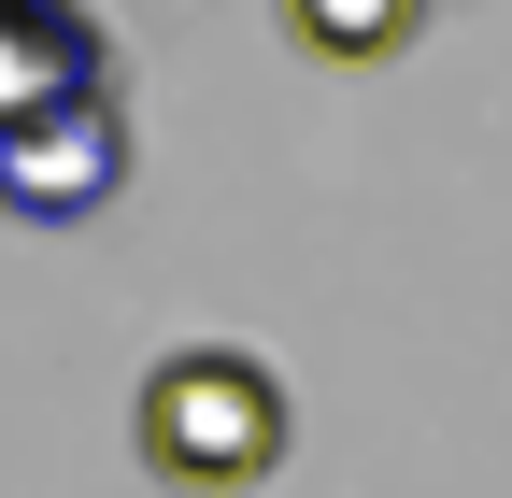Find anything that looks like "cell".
<instances>
[{
    "label": "cell",
    "instance_id": "6da1fadb",
    "mask_svg": "<svg viewBox=\"0 0 512 498\" xmlns=\"http://www.w3.org/2000/svg\"><path fill=\"white\" fill-rule=\"evenodd\" d=\"M143 470L157 484H200V498H228V484H271L285 470V385H271V356H242V342H185V356H157L143 370Z\"/></svg>",
    "mask_w": 512,
    "mask_h": 498
},
{
    "label": "cell",
    "instance_id": "7a4b0ae2",
    "mask_svg": "<svg viewBox=\"0 0 512 498\" xmlns=\"http://www.w3.org/2000/svg\"><path fill=\"white\" fill-rule=\"evenodd\" d=\"M114 185H128V100H114V86L43 100L29 129H0V214L86 228V214H114Z\"/></svg>",
    "mask_w": 512,
    "mask_h": 498
},
{
    "label": "cell",
    "instance_id": "3957f363",
    "mask_svg": "<svg viewBox=\"0 0 512 498\" xmlns=\"http://www.w3.org/2000/svg\"><path fill=\"white\" fill-rule=\"evenodd\" d=\"M114 86V43L86 0H0V129H29L43 100H86Z\"/></svg>",
    "mask_w": 512,
    "mask_h": 498
},
{
    "label": "cell",
    "instance_id": "277c9868",
    "mask_svg": "<svg viewBox=\"0 0 512 498\" xmlns=\"http://www.w3.org/2000/svg\"><path fill=\"white\" fill-rule=\"evenodd\" d=\"M427 29V0H285V43L342 57V72H370V57H399Z\"/></svg>",
    "mask_w": 512,
    "mask_h": 498
}]
</instances>
